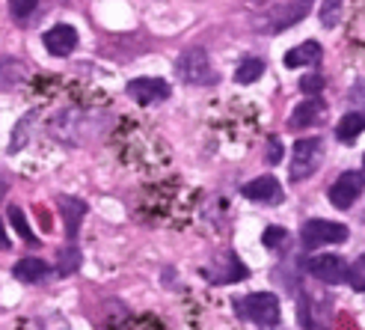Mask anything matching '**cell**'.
I'll list each match as a JSON object with an SVG mask.
<instances>
[{
  "mask_svg": "<svg viewBox=\"0 0 365 330\" xmlns=\"http://www.w3.org/2000/svg\"><path fill=\"white\" fill-rule=\"evenodd\" d=\"M36 330H71V327L63 316H45V319L36 321Z\"/></svg>",
  "mask_w": 365,
  "mask_h": 330,
  "instance_id": "603a6c76",
  "label": "cell"
},
{
  "mask_svg": "<svg viewBox=\"0 0 365 330\" xmlns=\"http://www.w3.org/2000/svg\"><path fill=\"white\" fill-rule=\"evenodd\" d=\"M244 196L252 199V203H279L282 188L273 176H259V179H252L250 185H244Z\"/></svg>",
  "mask_w": 365,
  "mask_h": 330,
  "instance_id": "8fae6325",
  "label": "cell"
},
{
  "mask_svg": "<svg viewBox=\"0 0 365 330\" xmlns=\"http://www.w3.org/2000/svg\"><path fill=\"white\" fill-rule=\"evenodd\" d=\"M362 188H365L362 173H354V170L341 173V176L333 181V188H330V203H333L336 209H351L356 199H359Z\"/></svg>",
  "mask_w": 365,
  "mask_h": 330,
  "instance_id": "8992f818",
  "label": "cell"
},
{
  "mask_svg": "<svg viewBox=\"0 0 365 330\" xmlns=\"http://www.w3.org/2000/svg\"><path fill=\"white\" fill-rule=\"evenodd\" d=\"M241 316L255 321L259 327H267V324H277L279 321V301L277 295H270V291H255V295H247L241 304Z\"/></svg>",
  "mask_w": 365,
  "mask_h": 330,
  "instance_id": "277c9868",
  "label": "cell"
},
{
  "mask_svg": "<svg viewBox=\"0 0 365 330\" xmlns=\"http://www.w3.org/2000/svg\"><path fill=\"white\" fill-rule=\"evenodd\" d=\"M341 21V0H324L321 6V24L324 27H336Z\"/></svg>",
  "mask_w": 365,
  "mask_h": 330,
  "instance_id": "ffe728a7",
  "label": "cell"
},
{
  "mask_svg": "<svg viewBox=\"0 0 365 330\" xmlns=\"http://www.w3.org/2000/svg\"><path fill=\"white\" fill-rule=\"evenodd\" d=\"M321 86H324V78H321V75H306V78H300V89H303L306 96H318Z\"/></svg>",
  "mask_w": 365,
  "mask_h": 330,
  "instance_id": "d4e9b609",
  "label": "cell"
},
{
  "mask_svg": "<svg viewBox=\"0 0 365 330\" xmlns=\"http://www.w3.org/2000/svg\"><path fill=\"white\" fill-rule=\"evenodd\" d=\"M45 48L53 54V57H68L71 51L78 48V30L71 24H57L45 33Z\"/></svg>",
  "mask_w": 365,
  "mask_h": 330,
  "instance_id": "9c48e42d",
  "label": "cell"
},
{
  "mask_svg": "<svg viewBox=\"0 0 365 330\" xmlns=\"http://www.w3.org/2000/svg\"><path fill=\"white\" fill-rule=\"evenodd\" d=\"M327 119V104L318 96H309L294 114H291V128H309V125H321Z\"/></svg>",
  "mask_w": 365,
  "mask_h": 330,
  "instance_id": "30bf717a",
  "label": "cell"
},
{
  "mask_svg": "<svg viewBox=\"0 0 365 330\" xmlns=\"http://www.w3.org/2000/svg\"><path fill=\"white\" fill-rule=\"evenodd\" d=\"M0 250H9V238H6V229L0 224Z\"/></svg>",
  "mask_w": 365,
  "mask_h": 330,
  "instance_id": "4316f807",
  "label": "cell"
},
{
  "mask_svg": "<svg viewBox=\"0 0 365 330\" xmlns=\"http://www.w3.org/2000/svg\"><path fill=\"white\" fill-rule=\"evenodd\" d=\"M324 161V140L321 137H306L294 143V155H291V179L303 181L306 176H312Z\"/></svg>",
  "mask_w": 365,
  "mask_h": 330,
  "instance_id": "7a4b0ae2",
  "label": "cell"
},
{
  "mask_svg": "<svg viewBox=\"0 0 365 330\" xmlns=\"http://www.w3.org/2000/svg\"><path fill=\"white\" fill-rule=\"evenodd\" d=\"M9 220H12V226L18 229V235H21L27 244H36V238H33V232H30V226H27V217H24L21 209H15V206H12V209H9Z\"/></svg>",
  "mask_w": 365,
  "mask_h": 330,
  "instance_id": "44dd1931",
  "label": "cell"
},
{
  "mask_svg": "<svg viewBox=\"0 0 365 330\" xmlns=\"http://www.w3.org/2000/svg\"><path fill=\"white\" fill-rule=\"evenodd\" d=\"M36 4H39V0H9V9L15 18H27L36 9Z\"/></svg>",
  "mask_w": 365,
  "mask_h": 330,
  "instance_id": "cb8c5ba5",
  "label": "cell"
},
{
  "mask_svg": "<svg viewBox=\"0 0 365 330\" xmlns=\"http://www.w3.org/2000/svg\"><path fill=\"white\" fill-rule=\"evenodd\" d=\"M178 69V78L185 81V84H208L214 75H211V60H208V54L205 48H187L185 54L178 57L175 63Z\"/></svg>",
  "mask_w": 365,
  "mask_h": 330,
  "instance_id": "5b68a950",
  "label": "cell"
},
{
  "mask_svg": "<svg viewBox=\"0 0 365 330\" xmlns=\"http://www.w3.org/2000/svg\"><path fill=\"white\" fill-rule=\"evenodd\" d=\"M321 60V45L318 42H303L297 48H291L285 54V66L288 69H300V66H315Z\"/></svg>",
  "mask_w": 365,
  "mask_h": 330,
  "instance_id": "5bb4252c",
  "label": "cell"
},
{
  "mask_svg": "<svg viewBox=\"0 0 365 330\" xmlns=\"http://www.w3.org/2000/svg\"><path fill=\"white\" fill-rule=\"evenodd\" d=\"M309 274L327 286H339L348 280V265H344L341 256H315V259L309 262Z\"/></svg>",
  "mask_w": 365,
  "mask_h": 330,
  "instance_id": "52a82bcc",
  "label": "cell"
},
{
  "mask_svg": "<svg viewBox=\"0 0 365 330\" xmlns=\"http://www.w3.org/2000/svg\"><path fill=\"white\" fill-rule=\"evenodd\" d=\"M309 9H312V0H285L282 6L270 9L255 27H259L262 33H279V30H288V27L300 24L303 18L309 15Z\"/></svg>",
  "mask_w": 365,
  "mask_h": 330,
  "instance_id": "6da1fadb",
  "label": "cell"
},
{
  "mask_svg": "<svg viewBox=\"0 0 365 330\" xmlns=\"http://www.w3.org/2000/svg\"><path fill=\"white\" fill-rule=\"evenodd\" d=\"M57 206L63 209L68 238H75V235H78V226H81V220H83V214H86V206L81 203V199H75V196H57Z\"/></svg>",
  "mask_w": 365,
  "mask_h": 330,
  "instance_id": "4fadbf2b",
  "label": "cell"
},
{
  "mask_svg": "<svg viewBox=\"0 0 365 330\" xmlns=\"http://www.w3.org/2000/svg\"><path fill=\"white\" fill-rule=\"evenodd\" d=\"M285 238H288V232L279 229V226L264 229V244H267V247H282V244H285Z\"/></svg>",
  "mask_w": 365,
  "mask_h": 330,
  "instance_id": "484cf974",
  "label": "cell"
},
{
  "mask_svg": "<svg viewBox=\"0 0 365 330\" xmlns=\"http://www.w3.org/2000/svg\"><path fill=\"white\" fill-rule=\"evenodd\" d=\"M18 81H24V66L18 60H0V89H12Z\"/></svg>",
  "mask_w": 365,
  "mask_h": 330,
  "instance_id": "e0dca14e",
  "label": "cell"
},
{
  "mask_svg": "<svg viewBox=\"0 0 365 330\" xmlns=\"http://www.w3.org/2000/svg\"><path fill=\"white\" fill-rule=\"evenodd\" d=\"M348 238V226L333 224V220H306L300 229V241L306 250H318L327 244H341Z\"/></svg>",
  "mask_w": 365,
  "mask_h": 330,
  "instance_id": "3957f363",
  "label": "cell"
},
{
  "mask_svg": "<svg viewBox=\"0 0 365 330\" xmlns=\"http://www.w3.org/2000/svg\"><path fill=\"white\" fill-rule=\"evenodd\" d=\"M0 191H4V181H0Z\"/></svg>",
  "mask_w": 365,
  "mask_h": 330,
  "instance_id": "83f0119b",
  "label": "cell"
},
{
  "mask_svg": "<svg viewBox=\"0 0 365 330\" xmlns=\"http://www.w3.org/2000/svg\"><path fill=\"white\" fill-rule=\"evenodd\" d=\"M48 274V265L42 259H21L15 265V277L21 283H39Z\"/></svg>",
  "mask_w": 365,
  "mask_h": 330,
  "instance_id": "2e32d148",
  "label": "cell"
},
{
  "mask_svg": "<svg viewBox=\"0 0 365 330\" xmlns=\"http://www.w3.org/2000/svg\"><path fill=\"white\" fill-rule=\"evenodd\" d=\"M205 277H211V283H217V286H226L235 280H244L247 268L238 262V256H226L223 262H214V268L205 271Z\"/></svg>",
  "mask_w": 365,
  "mask_h": 330,
  "instance_id": "7c38bea8",
  "label": "cell"
},
{
  "mask_svg": "<svg viewBox=\"0 0 365 330\" xmlns=\"http://www.w3.org/2000/svg\"><path fill=\"white\" fill-rule=\"evenodd\" d=\"M128 96H131L137 104H155L163 101L170 96V84L160 78H137L128 84Z\"/></svg>",
  "mask_w": 365,
  "mask_h": 330,
  "instance_id": "ba28073f",
  "label": "cell"
},
{
  "mask_svg": "<svg viewBox=\"0 0 365 330\" xmlns=\"http://www.w3.org/2000/svg\"><path fill=\"white\" fill-rule=\"evenodd\" d=\"M348 283L354 291H365V256H359L354 268H348Z\"/></svg>",
  "mask_w": 365,
  "mask_h": 330,
  "instance_id": "7402d4cb",
  "label": "cell"
},
{
  "mask_svg": "<svg viewBox=\"0 0 365 330\" xmlns=\"http://www.w3.org/2000/svg\"><path fill=\"white\" fill-rule=\"evenodd\" d=\"M57 259H60V274H71V271H78V265H81V250L75 244H68V247L60 250Z\"/></svg>",
  "mask_w": 365,
  "mask_h": 330,
  "instance_id": "d6986e66",
  "label": "cell"
},
{
  "mask_svg": "<svg viewBox=\"0 0 365 330\" xmlns=\"http://www.w3.org/2000/svg\"><path fill=\"white\" fill-rule=\"evenodd\" d=\"M262 75H264V63L255 60V57L244 60L238 69H235V81H238V84H252V81H259Z\"/></svg>",
  "mask_w": 365,
  "mask_h": 330,
  "instance_id": "ac0fdd59",
  "label": "cell"
},
{
  "mask_svg": "<svg viewBox=\"0 0 365 330\" xmlns=\"http://www.w3.org/2000/svg\"><path fill=\"white\" fill-rule=\"evenodd\" d=\"M362 131H365V114H348L336 125V137L341 143H354Z\"/></svg>",
  "mask_w": 365,
  "mask_h": 330,
  "instance_id": "9a60e30c",
  "label": "cell"
}]
</instances>
